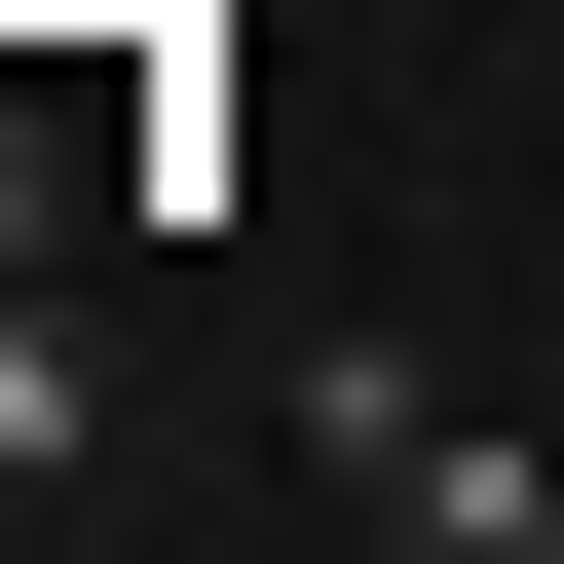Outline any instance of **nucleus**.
<instances>
[{
    "instance_id": "nucleus-1",
    "label": "nucleus",
    "mask_w": 564,
    "mask_h": 564,
    "mask_svg": "<svg viewBox=\"0 0 564 564\" xmlns=\"http://www.w3.org/2000/svg\"><path fill=\"white\" fill-rule=\"evenodd\" d=\"M302 489H339L377 564H527V527H564V452H489L414 339H302Z\"/></svg>"
},
{
    "instance_id": "nucleus-2",
    "label": "nucleus",
    "mask_w": 564,
    "mask_h": 564,
    "mask_svg": "<svg viewBox=\"0 0 564 564\" xmlns=\"http://www.w3.org/2000/svg\"><path fill=\"white\" fill-rule=\"evenodd\" d=\"M0 489H76V302L0 263Z\"/></svg>"
}]
</instances>
